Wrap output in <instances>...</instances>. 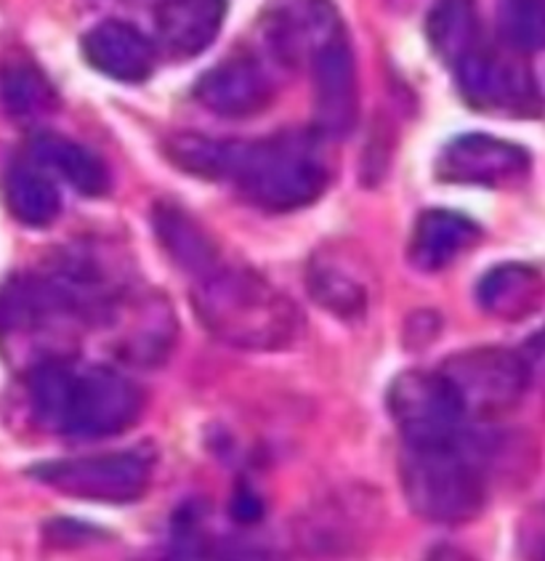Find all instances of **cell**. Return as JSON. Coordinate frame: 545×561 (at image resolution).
<instances>
[{
  "label": "cell",
  "mask_w": 545,
  "mask_h": 561,
  "mask_svg": "<svg viewBox=\"0 0 545 561\" xmlns=\"http://www.w3.org/2000/svg\"><path fill=\"white\" fill-rule=\"evenodd\" d=\"M102 325H123L117 328V354L134 363L160 357L162 352H168L173 339L171 309H168V301H160V298L128 304L123 296H117L106 309Z\"/></svg>",
  "instance_id": "15"
},
{
  "label": "cell",
  "mask_w": 545,
  "mask_h": 561,
  "mask_svg": "<svg viewBox=\"0 0 545 561\" xmlns=\"http://www.w3.org/2000/svg\"><path fill=\"white\" fill-rule=\"evenodd\" d=\"M194 99L222 117H253L274 99V85L253 56H231L208 70L194 85Z\"/></svg>",
  "instance_id": "12"
},
{
  "label": "cell",
  "mask_w": 545,
  "mask_h": 561,
  "mask_svg": "<svg viewBox=\"0 0 545 561\" xmlns=\"http://www.w3.org/2000/svg\"><path fill=\"white\" fill-rule=\"evenodd\" d=\"M0 96L16 121H41L59 104L52 80L27 56H9L0 67Z\"/></svg>",
  "instance_id": "23"
},
{
  "label": "cell",
  "mask_w": 545,
  "mask_h": 561,
  "mask_svg": "<svg viewBox=\"0 0 545 561\" xmlns=\"http://www.w3.org/2000/svg\"><path fill=\"white\" fill-rule=\"evenodd\" d=\"M231 511H235L237 522H246V525H248V522H256L261 516V501L250 490L237 492L235 506H231Z\"/></svg>",
  "instance_id": "25"
},
{
  "label": "cell",
  "mask_w": 545,
  "mask_h": 561,
  "mask_svg": "<svg viewBox=\"0 0 545 561\" xmlns=\"http://www.w3.org/2000/svg\"><path fill=\"white\" fill-rule=\"evenodd\" d=\"M141 561H272L261 548L237 543V540L216 538L205 533L197 516L186 511L173 522L171 540L152 557Z\"/></svg>",
  "instance_id": "20"
},
{
  "label": "cell",
  "mask_w": 545,
  "mask_h": 561,
  "mask_svg": "<svg viewBox=\"0 0 545 561\" xmlns=\"http://www.w3.org/2000/svg\"><path fill=\"white\" fill-rule=\"evenodd\" d=\"M479 11L500 46L527 56L545 46V0H479Z\"/></svg>",
  "instance_id": "22"
},
{
  "label": "cell",
  "mask_w": 545,
  "mask_h": 561,
  "mask_svg": "<svg viewBox=\"0 0 545 561\" xmlns=\"http://www.w3.org/2000/svg\"><path fill=\"white\" fill-rule=\"evenodd\" d=\"M388 413L405 447H440L463 439L466 413L440 370H407L388 389Z\"/></svg>",
  "instance_id": "8"
},
{
  "label": "cell",
  "mask_w": 545,
  "mask_h": 561,
  "mask_svg": "<svg viewBox=\"0 0 545 561\" xmlns=\"http://www.w3.org/2000/svg\"><path fill=\"white\" fill-rule=\"evenodd\" d=\"M315 91V123L325 136H347L360 115V85L352 41L341 33L309 65Z\"/></svg>",
  "instance_id": "11"
},
{
  "label": "cell",
  "mask_w": 545,
  "mask_h": 561,
  "mask_svg": "<svg viewBox=\"0 0 545 561\" xmlns=\"http://www.w3.org/2000/svg\"><path fill=\"white\" fill-rule=\"evenodd\" d=\"M37 482L72 501L128 506L141 501L152 484V458L141 450L83 455L48 460L33 469Z\"/></svg>",
  "instance_id": "5"
},
{
  "label": "cell",
  "mask_w": 545,
  "mask_h": 561,
  "mask_svg": "<svg viewBox=\"0 0 545 561\" xmlns=\"http://www.w3.org/2000/svg\"><path fill=\"white\" fill-rule=\"evenodd\" d=\"M476 296H479L481 309L495 320H527L543 307L545 277L535 266L500 264L481 277Z\"/></svg>",
  "instance_id": "17"
},
{
  "label": "cell",
  "mask_w": 545,
  "mask_h": 561,
  "mask_svg": "<svg viewBox=\"0 0 545 561\" xmlns=\"http://www.w3.org/2000/svg\"><path fill=\"white\" fill-rule=\"evenodd\" d=\"M192 304L213 339L242 352H280L304 330V317L285 293L259 272L222 259L194 277Z\"/></svg>",
  "instance_id": "2"
},
{
  "label": "cell",
  "mask_w": 545,
  "mask_h": 561,
  "mask_svg": "<svg viewBox=\"0 0 545 561\" xmlns=\"http://www.w3.org/2000/svg\"><path fill=\"white\" fill-rule=\"evenodd\" d=\"M155 227H158L162 245L171 253V259L192 277H197L200 272H205L222 259L208 234L173 205H160L158 214H155Z\"/></svg>",
  "instance_id": "24"
},
{
  "label": "cell",
  "mask_w": 545,
  "mask_h": 561,
  "mask_svg": "<svg viewBox=\"0 0 545 561\" xmlns=\"http://www.w3.org/2000/svg\"><path fill=\"white\" fill-rule=\"evenodd\" d=\"M399 479L410 508L434 525H466L487 506L485 460L463 439L440 447H405Z\"/></svg>",
  "instance_id": "4"
},
{
  "label": "cell",
  "mask_w": 545,
  "mask_h": 561,
  "mask_svg": "<svg viewBox=\"0 0 545 561\" xmlns=\"http://www.w3.org/2000/svg\"><path fill=\"white\" fill-rule=\"evenodd\" d=\"M436 173L447 184L506 190L530 176V154L527 149L498 136L463 134L442 149Z\"/></svg>",
  "instance_id": "10"
},
{
  "label": "cell",
  "mask_w": 545,
  "mask_h": 561,
  "mask_svg": "<svg viewBox=\"0 0 545 561\" xmlns=\"http://www.w3.org/2000/svg\"><path fill=\"white\" fill-rule=\"evenodd\" d=\"M166 149L181 171L213 182L229 179L248 203L274 214L317 203L328 186V168L306 136L285 134L240 145L184 134L173 136Z\"/></svg>",
  "instance_id": "1"
},
{
  "label": "cell",
  "mask_w": 545,
  "mask_h": 561,
  "mask_svg": "<svg viewBox=\"0 0 545 561\" xmlns=\"http://www.w3.org/2000/svg\"><path fill=\"white\" fill-rule=\"evenodd\" d=\"M33 163L48 168V171L59 173L72 190H78L80 195L89 197H102L110 190V171L96 154L89 152L86 147L75 145V141L65 139V136L56 134H41L35 136L33 145Z\"/></svg>",
  "instance_id": "18"
},
{
  "label": "cell",
  "mask_w": 545,
  "mask_h": 561,
  "mask_svg": "<svg viewBox=\"0 0 545 561\" xmlns=\"http://www.w3.org/2000/svg\"><path fill=\"white\" fill-rule=\"evenodd\" d=\"M481 229L453 210H425L410 240V261L421 272H440L479 242Z\"/></svg>",
  "instance_id": "16"
},
{
  "label": "cell",
  "mask_w": 545,
  "mask_h": 561,
  "mask_svg": "<svg viewBox=\"0 0 545 561\" xmlns=\"http://www.w3.org/2000/svg\"><path fill=\"white\" fill-rule=\"evenodd\" d=\"M530 546H532V559L545 561V529L535 535V540H530Z\"/></svg>",
  "instance_id": "26"
},
{
  "label": "cell",
  "mask_w": 545,
  "mask_h": 561,
  "mask_svg": "<svg viewBox=\"0 0 545 561\" xmlns=\"http://www.w3.org/2000/svg\"><path fill=\"white\" fill-rule=\"evenodd\" d=\"M450 67L474 107L511 117H535L543 110L527 54L503 46H476Z\"/></svg>",
  "instance_id": "7"
},
{
  "label": "cell",
  "mask_w": 545,
  "mask_h": 561,
  "mask_svg": "<svg viewBox=\"0 0 545 561\" xmlns=\"http://www.w3.org/2000/svg\"><path fill=\"white\" fill-rule=\"evenodd\" d=\"M35 415L54 432L91 442L123 434L139 421L141 389L123 373L102 365L56 359L30 370Z\"/></svg>",
  "instance_id": "3"
},
{
  "label": "cell",
  "mask_w": 545,
  "mask_h": 561,
  "mask_svg": "<svg viewBox=\"0 0 545 561\" xmlns=\"http://www.w3.org/2000/svg\"><path fill=\"white\" fill-rule=\"evenodd\" d=\"M3 192L11 216L24 227H52L56 216L61 214V197L54 179L35 163L11 165L5 173Z\"/></svg>",
  "instance_id": "21"
},
{
  "label": "cell",
  "mask_w": 545,
  "mask_h": 561,
  "mask_svg": "<svg viewBox=\"0 0 545 561\" xmlns=\"http://www.w3.org/2000/svg\"><path fill=\"white\" fill-rule=\"evenodd\" d=\"M311 298L330 314L354 320L367 309V288L336 251H319L306 272Z\"/></svg>",
  "instance_id": "19"
},
{
  "label": "cell",
  "mask_w": 545,
  "mask_h": 561,
  "mask_svg": "<svg viewBox=\"0 0 545 561\" xmlns=\"http://www.w3.org/2000/svg\"><path fill=\"white\" fill-rule=\"evenodd\" d=\"M83 56L93 70L121 83H141L155 72L158 48L130 22L106 19L83 35Z\"/></svg>",
  "instance_id": "13"
},
{
  "label": "cell",
  "mask_w": 545,
  "mask_h": 561,
  "mask_svg": "<svg viewBox=\"0 0 545 561\" xmlns=\"http://www.w3.org/2000/svg\"><path fill=\"white\" fill-rule=\"evenodd\" d=\"M227 19V0H160L155 9L158 46L173 59H192L216 41Z\"/></svg>",
  "instance_id": "14"
},
{
  "label": "cell",
  "mask_w": 545,
  "mask_h": 561,
  "mask_svg": "<svg viewBox=\"0 0 545 561\" xmlns=\"http://www.w3.org/2000/svg\"><path fill=\"white\" fill-rule=\"evenodd\" d=\"M347 33L333 0H274L264 14L269 54L282 65H311L333 37Z\"/></svg>",
  "instance_id": "9"
},
{
  "label": "cell",
  "mask_w": 545,
  "mask_h": 561,
  "mask_svg": "<svg viewBox=\"0 0 545 561\" xmlns=\"http://www.w3.org/2000/svg\"><path fill=\"white\" fill-rule=\"evenodd\" d=\"M466 417L492 421L511 413L530 386V365L516 352L500 346H476L455 354L442 367Z\"/></svg>",
  "instance_id": "6"
},
{
  "label": "cell",
  "mask_w": 545,
  "mask_h": 561,
  "mask_svg": "<svg viewBox=\"0 0 545 561\" xmlns=\"http://www.w3.org/2000/svg\"><path fill=\"white\" fill-rule=\"evenodd\" d=\"M537 348H541V354H545V333L537 339Z\"/></svg>",
  "instance_id": "27"
}]
</instances>
